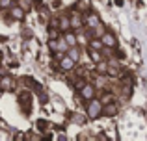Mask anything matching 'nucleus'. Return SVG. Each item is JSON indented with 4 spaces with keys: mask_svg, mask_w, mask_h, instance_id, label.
Wrapping results in <instances>:
<instances>
[{
    "mask_svg": "<svg viewBox=\"0 0 147 141\" xmlns=\"http://www.w3.org/2000/svg\"><path fill=\"white\" fill-rule=\"evenodd\" d=\"M102 47H104L102 39H93V41H91V48H97V50H100Z\"/></svg>",
    "mask_w": 147,
    "mask_h": 141,
    "instance_id": "12",
    "label": "nucleus"
},
{
    "mask_svg": "<svg viewBox=\"0 0 147 141\" xmlns=\"http://www.w3.org/2000/svg\"><path fill=\"white\" fill-rule=\"evenodd\" d=\"M80 95H82V98H86V100H91V98H95V87L91 86V84H86V86L80 89Z\"/></svg>",
    "mask_w": 147,
    "mask_h": 141,
    "instance_id": "3",
    "label": "nucleus"
},
{
    "mask_svg": "<svg viewBox=\"0 0 147 141\" xmlns=\"http://www.w3.org/2000/svg\"><path fill=\"white\" fill-rule=\"evenodd\" d=\"M82 24H84V21H82V17H80V13H73L71 15V28H75V30H78V28H82Z\"/></svg>",
    "mask_w": 147,
    "mask_h": 141,
    "instance_id": "5",
    "label": "nucleus"
},
{
    "mask_svg": "<svg viewBox=\"0 0 147 141\" xmlns=\"http://www.w3.org/2000/svg\"><path fill=\"white\" fill-rule=\"evenodd\" d=\"M65 41H67V43L69 45H71V47H75V45H76V37H75V33H65Z\"/></svg>",
    "mask_w": 147,
    "mask_h": 141,
    "instance_id": "10",
    "label": "nucleus"
},
{
    "mask_svg": "<svg viewBox=\"0 0 147 141\" xmlns=\"http://www.w3.org/2000/svg\"><path fill=\"white\" fill-rule=\"evenodd\" d=\"M108 74H112V76H117V74H119V71H117V69H114V67H110V69H108Z\"/></svg>",
    "mask_w": 147,
    "mask_h": 141,
    "instance_id": "17",
    "label": "nucleus"
},
{
    "mask_svg": "<svg viewBox=\"0 0 147 141\" xmlns=\"http://www.w3.org/2000/svg\"><path fill=\"white\" fill-rule=\"evenodd\" d=\"M61 30H69L71 28V19H67V17H61Z\"/></svg>",
    "mask_w": 147,
    "mask_h": 141,
    "instance_id": "11",
    "label": "nucleus"
},
{
    "mask_svg": "<svg viewBox=\"0 0 147 141\" xmlns=\"http://www.w3.org/2000/svg\"><path fill=\"white\" fill-rule=\"evenodd\" d=\"M11 17H13L15 21H22V19H24V9L19 7V6H13L11 7Z\"/></svg>",
    "mask_w": 147,
    "mask_h": 141,
    "instance_id": "7",
    "label": "nucleus"
},
{
    "mask_svg": "<svg viewBox=\"0 0 147 141\" xmlns=\"http://www.w3.org/2000/svg\"><path fill=\"white\" fill-rule=\"evenodd\" d=\"M9 86H11V80H9V76H4V80H2V89H9Z\"/></svg>",
    "mask_w": 147,
    "mask_h": 141,
    "instance_id": "14",
    "label": "nucleus"
},
{
    "mask_svg": "<svg viewBox=\"0 0 147 141\" xmlns=\"http://www.w3.org/2000/svg\"><path fill=\"white\" fill-rule=\"evenodd\" d=\"M115 4H117V6H123V0H115Z\"/></svg>",
    "mask_w": 147,
    "mask_h": 141,
    "instance_id": "20",
    "label": "nucleus"
},
{
    "mask_svg": "<svg viewBox=\"0 0 147 141\" xmlns=\"http://www.w3.org/2000/svg\"><path fill=\"white\" fill-rule=\"evenodd\" d=\"M86 22L90 24V28H99V24H100V19H99L95 13H90V15H88V19H86Z\"/></svg>",
    "mask_w": 147,
    "mask_h": 141,
    "instance_id": "8",
    "label": "nucleus"
},
{
    "mask_svg": "<svg viewBox=\"0 0 147 141\" xmlns=\"http://www.w3.org/2000/svg\"><path fill=\"white\" fill-rule=\"evenodd\" d=\"M104 106L100 104V100L97 98H91V100H88V117L90 119H99V115L104 112Z\"/></svg>",
    "mask_w": 147,
    "mask_h": 141,
    "instance_id": "1",
    "label": "nucleus"
},
{
    "mask_svg": "<svg viewBox=\"0 0 147 141\" xmlns=\"http://www.w3.org/2000/svg\"><path fill=\"white\" fill-rule=\"evenodd\" d=\"M97 71L100 72V74H102V72H104V71H108V67H106V63H102V61H99V63H97Z\"/></svg>",
    "mask_w": 147,
    "mask_h": 141,
    "instance_id": "15",
    "label": "nucleus"
},
{
    "mask_svg": "<svg viewBox=\"0 0 147 141\" xmlns=\"http://www.w3.org/2000/svg\"><path fill=\"white\" fill-rule=\"evenodd\" d=\"M11 6V0H2V9H7Z\"/></svg>",
    "mask_w": 147,
    "mask_h": 141,
    "instance_id": "16",
    "label": "nucleus"
},
{
    "mask_svg": "<svg viewBox=\"0 0 147 141\" xmlns=\"http://www.w3.org/2000/svg\"><path fill=\"white\" fill-rule=\"evenodd\" d=\"M56 35H58V33H56V30H50V39H54Z\"/></svg>",
    "mask_w": 147,
    "mask_h": 141,
    "instance_id": "19",
    "label": "nucleus"
},
{
    "mask_svg": "<svg viewBox=\"0 0 147 141\" xmlns=\"http://www.w3.org/2000/svg\"><path fill=\"white\" fill-rule=\"evenodd\" d=\"M102 110H104V115L112 117V115L117 113V104H115V102H106V106H104Z\"/></svg>",
    "mask_w": 147,
    "mask_h": 141,
    "instance_id": "6",
    "label": "nucleus"
},
{
    "mask_svg": "<svg viewBox=\"0 0 147 141\" xmlns=\"http://www.w3.org/2000/svg\"><path fill=\"white\" fill-rule=\"evenodd\" d=\"M91 59H93L95 63H99V61H100V54H99L97 48H91Z\"/></svg>",
    "mask_w": 147,
    "mask_h": 141,
    "instance_id": "13",
    "label": "nucleus"
},
{
    "mask_svg": "<svg viewBox=\"0 0 147 141\" xmlns=\"http://www.w3.org/2000/svg\"><path fill=\"white\" fill-rule=\"evenodd\" d=\"M67 56H71V58L73 59H75V61H78V56H80V52H78V48H69V50H67Z\"/></svg>",
    "mask_w": 147,
    "mask_h": 141,
    "instance_id": "9",
    "label": "nucleus"
},
{
    "mask_svg": "<svg viewBox=\"0 0 147 141\" xmlns=\"http://www.w3.org/2000/svg\"><path fill=\"white\" fill-rule=\"evenodd\" d=\"M102 84H104V78H102V76H99V78H97V86H102Z\"/></svg>",
    "mask_w": 147,
    "mask_h": 141,
    "instance_id": "18",
    "label": "nucleus"
},
{
    "mask_svg": "<svg viewBox=\"0 0 147 141\" xmlns=\"http://www.w3.org/2000/svg\"><path fill=\"white\" fill-rule=\"evenodd\" d=\"M75 59L71 58V56H63V58L60 59V65H61V69H65V71H69V69H73L75 67Z\"/></svg>",
    "mask_w": 147,
    "mask_h": 141,
    "instance_id": "4",
    "label": "nucleus"
},
{
    "mask_svg": "<svg viewBox=\"0 0 147 141\" xmlns=\"http://www.w3.org/2000/svg\"><path fill=\"white\" fill-rule=\"evenodd\" d=\"M100 39H102L104 47H110V48H114L115 45H117V39H115V35H114V33H112V32H104Z\"/></svg>",
    "mask_w": 147,
    "mask_h": 141,
    "instance_id": "2",
    "label": "nucleus"
}]
</instances>
